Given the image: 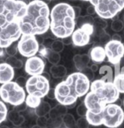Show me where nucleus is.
Returning <instances> with one entry per match:
<instances>
[{
    "mask_svg": "<svg viewBox=\"0 0 124 128\" xmlns=\"http://www.w3.org/2000/svg\"><path fill=\"white\" fill-rule=\"evenodd\" d=\"M123 107H124V98H123Z\"/></svg>",
    "mask_w": 124,
    "mask_h": 128,
    "instance_id": "nucleus-45",
    "label": "nucleus"
},
{
    "mask_svg": "<svg viewBox=\"0 0 124 128\" xmlns=\"http://www.w3.org/2000/svg\"><path fill=\"white\" fill-rule=\"evenodd\" d=\"M51 75L55 79H61V78H64L66 75V68L62 65H53L49 69Z\"/></svg>",
    "mask_w": 124,
    "mask_h": 128,
    "instance_id": "nucleus-22",
    "label": "nucleus"
},
{
    "mask_svg": "<svg viewBox=\"0 0 124 128\" xmlns=\"http://www.w3.org/2000/svg\"><path fill=\"white\" fill-rule=\"evenodd\" d=\"M41 102H42V98L31 94H28L25 99V104H26V106L33 109L36 108L41 104Z\"/></svg>",
    "mask_w": 124,
    "mask_h": 128,
    "instance_id": "nucleus-24",
    "label": "nucleus"
},
{
    "mask_svg": "<svg viewBox=\"0 0 124 128\" xmlns=\"http://www.w3.org/2000/svg\"><path fill=\"white\" fill-rule=\"evenodd\" d=\"M46 96H48V98H50V99H55V89H51L50 88V90H49V92H48V94H47Z\"/></svg>",
    "mask_w": 124,
    "mask_h": 128,
    "instance_id": "nucleus-41",
    "label": "nucleus"
},
{
    "mask_svg": "<svg viewBox=\"0 0 124 128\" xmlns=\"http://www.w3.org/2000/svg\"><path fill=\"white\" fill-rule=\"evenodd\" d=\"M3 50H4L5 54L8 55V56H14L16 55V53L18 51L17 44H15V42H14L11 44H9V46L3 48Z\"/></svg>",
    "mask_w": 124,
    "mask_h": 128,
    "instance_id": "nucleus-31",
    "label": "nucleus"
},
{
    "mask_svg": "<svg viewBox=\"0 0 124 128\" xmlns=\"http://www.w3.org/2000/svg\"><path fill=\"white\" fill-rule=\"evenodd\" d=\"M46 58L49 60V62L51 64H53V65H56V64L60 62L61 56H60V53L55 52L52 49H49Z\"/></svg>",
    "mask_w": 124,
    "mask_h": 128,
    "instance_id": "nucleus-29",
    "label": "nucleus"
},
{
    "mask_svg": "<svg viewBox=\"0 0 124 128\" xmlns=\"http://www.w3.org/2000/svg\"><path fill=\"white\" fill-rule=\"evenodd\" d=\"M32 128H40V127H39V126H38L36 125V126H34L32 127Z\"/></svg>",
    "mask_w": 124,
    "mask_h": 128,
    "instance_id": "nucleus-44",
    "label": "nucleus"
},
{
    "mask_svg": "<svg viewBox=\"0 0 124 128\" xmlns=\"http://www.w3.org/2000/svg\"><path fill=\"white\" fill-rule=\"evenodd\" d=\"M87 112H88V108H87L83 102H81L79 105H77V107H76V114L80 117H85Z\"/></svg>",
    "mask_w": 124,
    "mask_h": 128,
    "instance_id": "nucleus-33",
    "label": "nucleus"
},
{
    "mask_svg": "<svg viewBox=\"0 0 124 128\" xmlns=\"http://www.w3.org/2000/svg\"><path fill=\"white\" fill-rule=\"evenodd\" d=\"M112 83L114 84L115 87L117 88L119 93L124 94V74L120 73L117 76H115Z\"/></svg>",
    "mask_w": 124,
    "mask_h": 128,
    "instance_id": "nucleus-26",
    "label": "nucleus"
},
{
    "mask_svg": "<svg viewBox=\"0 0 124 128\" xmlns=\"http://www.w3.org/2000/svg\"><path fill=\"white\" fill-rule=\"evenodd\" d=\"M45 62L38 56L28 57L25 63V71L29 75H39L44 73Z\"/></svg>",
    "mask_w": 124,
    "mask_h": 128,
    "instance_id": "nucleus-14",
    "label": "nucleus"
},
{
    "mask_svg": "<svg viewBox=\"0 0 124 128\" xmlns=\"http://www.w3.org/2000/svg\"><path fill=\"white\" fill-rule=\"evenodd\" d=\"M18 51L24 57L36 56L39 50V44L35 35L22 34L17 43Z\"/></svg>",
    "mask_w": 124,
    "mask_h": 128,
    "instance_id": "nucleus-11",
    "label": "nucleus"
},
{
    "mask_svg": "<svg viewBox=\"0 0 124 128\" xmlns=\"http://www.w3.org/2000/svg\"><path fill=\"white\" fill-rule=\"evenodd\" d=\"M90 68L93 72H96V71H98V66L95 65V64H94V65L91 66Z\"/></svg>",
    "mask_w": 124,
    "mask_h": 128,
    "instance_id": "nucleus-42",
    "label": "nucleus"
},
{
    "mask_svg": "<svg viewBox=\"0 0 124 128\" xmlns=\"http://www.w3.org/2000/svg\"><path fill=\"white\" fill-rule=\"evenodd\" d=\"M111 28L115 31V32H120L123 28V23L120 20H116L111 24Z\"/></svg>",
    "mask_w": 124,
    "mask_h": 128,
    "instance_id": "nucleus-36",
    "label": "nucleus"
},
{
    "mask_svg": "<svg viewBox=\"0 0 124 128\" xmlns=\"http://www.w3.org/2000/svg\"><path fill=\"white\" fill-rule=\"evenodd\" d=\"M99 73L100 74H105L101 80H105V81L107 82H112L113 79H114V72H113V69L111 66L108 65H104L101 66L99 69Z\"/></svg>",
    "mask_w": 124,
    "mask_h": 128,
    "instance_id": "nucleus-21",
    "label": "nucleus"
},
{
    "mask_svg": "<svg viewBox=\"0 0 124 128\" xmlns=\"http://www.w3.org/2000/svg\"><path fill=\"white\" fill-rule=\"evenodd\" d=\"M63 117L61 118H49L47 121L46 128H61L63 125Z\"/></svg>",
    "mask_w": 124,
    "mask_h": 128,
    "instance_id": "nucleus-28",
    "label": "nucleus"
},
{
    "mask_svg": "<svg viewBox=\"0 0 124 128\" xmlns=\"http://www.w3.org/2000/svg\"><path fill=\"white\" fill-rule=\"evenodd\" d=\"M26 5L22 0H0V15L11 20H19L26 13Z\"/></svg>",
    "mask_w": 124,
    "mask_h": 128,
    "instance_id": "nucleus-9",
    "label": "nucleus"
},
{
    "mask_svg": "<svg viewBox=\"0 0 124 128\" xmlns=\"http://www.w3.org/2000/svg\"><path fill=\"white\" fill-rule=\"evenodd\" d=\"M89 57L93 62L96 63H101L106 58L105 48L100 45L93 47L89 50Z\"/></svg>",
    "mask_w": 124,
    "mask_h": 128,
    "instance_id": "nucleus-16",
    "label": "nucleus"
},
{
    "mask_svg": "<svg viewBox=\"0 0 124 128\" xmlns=\"http://www.w3.org/2000/svg\"><path fill=\"white\" fill-rule=\"evenodd\" d=\"M85 118L88 121L90 126H102V117H101V113L100 114H94L90 111H88L85 115Z\"/></svg>",
    "mask_w": 124,
    "mask_h": 128,
    "instance_id": "nucleus-20",
    "label": "nucleus"
},
{
    "mask_svg": "<svg viewBox=\"0 0 124 128\" xmlns=\"http://www.w3.org/2000/svg\"><path fill=\"white\" fill-rule=\"evenodd\" d=\"M62 119H63L64 128H78L76 125V120L71 114L66 113Z\"/></svg>",
    "mask_w": 124,
    "mask_h": 128,
    "instance_id": "nucleus-25",
    "label": "nucleus"
},
{
    "mask_svg": "<svg viewBox=\"0 0 124 128\" xmlns=\"http://www.w3.org/2000/svg\"><path fill=\"white\" fill-rule=\"evenodd\" d=\"M26 80H26L25 77H23V76H20V77H18L17 79H16L15 82L19 84L20 86L24 87V86H26Z\"/></svg>",
    "mask_w": 124,
    "mask_h": 128,
    "instance_id": "nucleus-38",
    "label": "nucleus"
},
{
    "mask_svg": "<svg viewBox=\"0 0 124 128\" xmlns=\"http://www.w3.org/2000/svg\"><path fill=\"white\" fill-rule=\"evenodd\" d=\"M14 78V70L7 62H0V84L12 81Z\"/></svg>",
    "mask_w": 124,
    "mask_h": 128,
    "instance_id": "nucleus-15",
    "label": "nucleus"
},
{
    "mask_svg": "<svg viewBox=\"0 0 124 128\" xmlns=\"http://www.w3.org/2000/svg\"><path fill=\"white\" fill-rule=\"evenodd\" d=\"M51 109L50 104L48 102L45 101H42L41 104L35 108V114L37 116H46L47 114H49V111Z\"/></svg>",
    "mask_w": 124,
    "mask_h": 128,
    "instance_id": "nucleus-23",
    "label": "nucleus"
},
{
    "mask_svg": "<svg viewBox=\"0 0 124 128\" xmlns=\"http://www.w3.org/2000/svg\"><path fill=\"white\" fill-rule=\"evenodd\" d=\"M102 124L105 127L117 128L124 121V111L119 105L109 104L101 112Z\"/></svg>",
    "mask_w": 124,
    "mask_h": 128,
    "instance_id": "nucleus-8",
    "label": "nucleus"
},
{
    "mask_svg": "<svg viewBox=\"0 0 124 128\" xmlns=\"http://www.w3.org/2000/svg\"><path fill=\"white\" fill-rule=\"evenodd\" d=\"M26 108H27V106H26V104H25V102H24L23 104H20V105H17V106H14V109L20 113V112H23V111L26 110Z\"/></svg>",
    "mask_w": 124,
    "mask_h": 128,
    "instance_id": "nucleus-39",
    "label": "nucleus"
},
{
    "mask_svg": "<svg viewBox=\"0 0 124 128\" xmlns=\"http://www.w3.org/2000/svg\"><path fill=\"white\" fill-rule=\"evenodd\" d=\"M26 96V94L24 88L13 80L0 86V99L14 107L23 104Z\"/></svg>",
    "mask_w": 124,
    "mask_h": 128,
    "instance_id": "nucleus-7",
    "label": "nucleus"
},
{
    "mask_svg": "<svg viewBox=\"0 0 124 128\" xmlns=\"http://www.w3.org/2000/svg\"><path fill=\"white\" fill-rule=\"evenodd\" d=\"M22 34L42 35L50 26V10L43 0H32L26 5L25 15L19 20Z\"/></svg>",
    "mask_w": 124,
    "mask_h": 128,
    "instance_id": "nucleus-1",
    "label": "nucleus"
},
{
    "mask_svg": "<svg viewBox=\"0 0 124 128\" xmlns=\"http://www.w3.org/2000/svg\"><path fill=\"white\" fill-rule=\"evenodd\" d=\"M68 108L66 106L62 104H58L54 108H51L50 111L49 113V118H61V117H63L65 114L67 113Z\"/></svg>",
    "mask_w": 124,
    "mask_h": 128,
    "instance_id": "nucleus-19",
    "label": "nucleus"
},
{
    "mask_svg": "<svg viewBox=\"0 0 124 128\" xmlns=\"http://www.w3.org/2000/svg\"><path fill=\"white\" fill-rule=\"evenodd\" d=\"M8 114V108L5 105L4 102L0 99V124L6 120Z\"/></svg>",
    "mask_w": 124,
    "mask_h": 128,
    "instance_id": "nucleus-30",
    "label": "nucleus"
},
{
    "mask_svg": "<svg viewBox=\"0 0 124 128\" xmlns=\"http://www.w3.org/2000/svg\"><path fill=\"white\" fill-rule=\"evenodd\" d=\"M76 125H77L78 128H89L90 126L85 117H80L76 120Z\"/></svg>",
    "mask_w": 124,
    "mask_h": 128,
    "instance_id": "nucleus-34",
    "label": "nucleus"
},
{
    "mask_svg": "<svg viewBox=\"0 0 124 128\" xmlns=\"http://www.w3.org/2000/svg\"><path fill=\"white\" fill-rule=\"evenodd\" d=\"M55 99L60 104L65 105L67 108H71L76 105L78 98L73 82L69 76H67L66 80L61 81L55 86Z\"/></svg>",
    "mask_w": 124,
    "mask_h": 128,
    "instance_id": "nucleus-6",
    "label": "nucleus"
},
{
    "mask_svg": "<svg viewBox=\"0 0 124 128\" xmlns=\"http://www.w3.org/2000/svg\"><path fill=\"white\" fill-rule=\"evenodd\" d=\"M64 45H65V44H64L63 42H61V41H60V40H55V41H54L52 45H51V49H52L55 52L60 53L63 50Z\"/></svg>",
    "mask_w": 124,
    "mask_h": 128,
    "instance_id": "nucleus-32",
    "label": "nucleus"
},
{
    "mask_svg": "<svg viewBox=\"0 0 124 128\" xmlns=\"http://www.w3.org/2000/svg\"><path fill=\"white\" fill-rule=\"evenodd\" d=\"M25 87L28 94L43 98L47 96L49 90H50V83L49 80L47 79L43 74L32 75L26 80Z\"/></svg>",
    "mask_w": 124,
    "mask_h": 128,
    "instance_id": "nucleus-10",
    "label": "nucleus"
},
{
    "mask_svg": "<svg viewBox=\"0 0 124 128\" xmlns=\"http://www.w3.org/2000/svg\"><path fill=\"white\" fill-rule=\"evenodd\" d=\"M120 70H121V68H120V63L115 64V65H114V70H113V72H114V77H115V76H117V74H120Z\"/></svg>",
    "mask_w": 124,
    "mask_h": 128,
    "instance_id": "nucleus-40",
    "label": "nucleus"
},
{
    "mask_svg": "<svg viewBox=\"0 0 124 128\" xmlns=\"http://www.w3.org/2000/svg\"><path fill=\"white\" fill-rule=\"evenodd\" d=\"M94 32V26L93 24L87 22L81 25L79 28L75 29L72 32L71 38V42L75 46L82 47L89 44L91 40V35Z\"/></svg>",
    "mask_w": 124,
    "mask_h": 128,
    "instance_id": "nucleus-12",
    "label": "nucleus"
},
{
    "mask_svg": "<svg viewBox=\"0 0 124 128\" xmlns=\"http://www.w3.org/2000/svg\"><path fill=\"white\" fill-rule=\"evenodd\" d=\"M5 62H7L9 65L11 66L14 69L20 68H22V66H23V62H22L21 60L16 58L14 56H8L7 58H6Z\"/></svg>",
    "mask_w": 124,
    "mask_h": 128,
    "instance_id": "nucleus-27",
    "label": "nucleus"
},
{
    "mask_svg": "<svg viewBox=\"0 0 124 128\" xmlns=\"http://www.w3.org/2000/svg\"><path fill=\"white\" fill-rule=\"evenodd\" d=\"M7 119L11 122L12 125L15 127H20L23 125V123L25 122V117L22 114H20V112L12 109L9 112L8 111V114H7Z\"/></svg>",
    "mask_w": 124,
    "mask_h": 128,
    "instance_id": "nucleus-17",
    "label": "nucleus"
},
{
    "mask_svg": "<svg viewBox=\"0 0 124 128\" xmlns=\"http://www.w3.org/2000/svg\"><path fill=\"white\" fill-rule=\"evenodd\" d=\"M119 95L112 82H107L101 79L96 80L91 82L89 92L85 95L83 102L88 111L100 114L105 105L117 102Z\"/></svg>",
    "mask_w": 124,
    "mask_h": 128,
    "instance_id": "nucleus-2",
    "label": "nucleus"
},
{
    "mask_svg": "<svg viewBox=\"0 0 124 128\" xmlns=\"http://www.w3.org/2000/svg\"><path fill=\"white\" fill-rule=\"evenodd\" d=\"M89 61L90 57L88 55H76L73 57V62L76 66V68L79 72H82L88 67Z\"/></svg>",
    "mask_w": 124,
    "mask_h": 128,
    "instance_id": "nucleus-18",
    "label": "nucleus"
},
{
    "mask_svg": "<svg viewBox=\"0 0 124 128\" xmlns=\"http://www.w3.org/2000/svg\"><path fill=\"white\" fill-rule=\"evenodd\" d=\"M82 72L84 74H85V75L88 78V79L90 80V81H91V80H93V78H94V74H93V73H94V72H93L92 70H91L90 68L87 67L86 68H84Z\"/></svg>",
    "mask_w": 124,
    "mask_h": 128,
    "instance_id": "nucleus-37",
    "label": "nucleus"
},
{
    "mask_svg": "<svg viewBox=\"0 0 124 128\" xmlns=\"http://www.w3.org/2000/svg\"><path fill=\"white\" fill-rule=\"evenodd\" d=\"M0 60H2V59H1V58H0Z\"/></svg>",
    "mask_w": 124,
    "mask_h": 128,
    "instance_id": "nucleus-46",
    "label": "nucleus"
},
{
    "mask_svg": "<svg viewBox=\"0 0 124 128\" xmlns=\"http://www.w3.org/2000/svg\"><path fill=\"white\" fill-rule=\"evenodd\" d=\"M94 7L101 19H112L124 9V0H83Z\"/></svg>",
    "mask_w": 124,
    "mask_h": 128,
    "instance_id": "nucleus-5",
    "label": "nucleus"
},
{
    "mask_svg": "<svg viewBox=\"0 0 124 128\" xmlns=\"http://www.w3.org/2000/svg\"><path fill=\"white\" fill-rule=\"evenodd\" d=\"M22 35L19 20H11L0 15V48H5L19 40Z\"/></svg>",
    "mask_w": 124,
    "mask_h": 128,
    "instance_id": "nucleus-4",
    "label": "nucleus"
},
{
    "mask_svg": "<svg viewBox=\"0 0 124 128\" xmlns=\"http://www.w3.org/2000/svg\"><path fill=\"white\" fill-rule=\"evenodd\" d=\"M120 73L124 74V66H123V67H122V68H121V70H120Z\"/></svg>",
    "mask_w": 124,
    "mask_h": 128,
    "instance_id": "nucleus-43",
    "label": "nucleus"
},
{
    "mask_svg": "<svg viewBox=\"0 0 124 128\" xmlns=\"http://www.w3.org/2000/svg\"><path fill=\"white\" fill-rule=\"evenodd\" d=\"M48 118L46 116H38L36 120V125L40 128H46Z\"/></svg>",
    "mask_w": 124,
    "mask_h": 128,
    "instance_id": "nucleus-35",
    "label": "nucleus"
},
{
    "mask_svg": "<svg viewBox=\"0 0 124 128\" xmlns=\"http://www.w3.org/2000/svg\"><path fill=\"white\" fill-rule=\"evenodd\" d=\"M76 26L74 7L67 3H59L50 10L51 32L58 38H67L71 36Z\"/></svg>",
    "mask_w": 124,
    "mask_h": 128,
    "instance_id": "nucleus-3",
    "label": "nucleus"
},
{
    "mask_svg": "<svg viewBox=\"0 0 124 128\" xmlns=\"http://www.w3.org/2000/svg\"><path fill=\"white\" fill-rule=\"evenodd\" d=\"M106 58L112 65L120 63L124 56V44L121 40H111L105 45Z\"/></svg>",
    "mask_w": 124,
    "mask_h": 128,
    "instance_id": "nucleus-13",
    "label": "nucleus"
}]
</instances>
